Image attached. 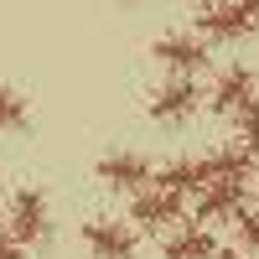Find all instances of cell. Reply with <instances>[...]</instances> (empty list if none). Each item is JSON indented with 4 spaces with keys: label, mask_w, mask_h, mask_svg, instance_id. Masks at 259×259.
I'll list each match as a JSON object with an SVG mask.
<instances>
[{
    "label": "cell",
    "mask_w": 259,
    "mask_h": 259,
    "mask_svg": "<svg viewBox=\"0 0 259 259\" xmlns=\"http://www.w3.org/2000/svg\"><path fill=\"white\" fill-rule=\"evenodd\" d=\"M187 212V197L182 192H166V187H140V192H130V223H135L140 233H171L177 223H187L182 218Z\"/></svg>",
    "instance_id": "obj_1"
},
{
    "label": "cell",
    "mask_w": 259,
    "mask_h": 259,
    "mask_svg": "<svg viewBox=\"0 0 259 259\" xmlns=\"http://www.w3.org/2000/svg\"><path fill=\"white\" fill-rule=\"evenodd\" d=\"M150 57L161 62V73H182V78H197L207 62H212V41L202 31H166L150 41Z\"/></svg>",
    "instance_id": "obj_2"
},
{
    "label": "cell",
    "mask_w": 259,
    "mask_h": 259,
    "mask_svg": "<svg viewBox=\"0 0 259 259\" xmlns=\"http://www.w3.org/2000/svg\"><path fill=\"white\" fill-rule=\"evenodd\" d=\"M207 104V94L197 89V78H182V73H166L161 89H150L145 99V114L156 119V124H187L192 114H197Z\"/></svg>",
    "instance_id": "obj_3"
},
{
    "label": "cell",
    "mask_w": 259,
    "mask_h": 259,
    "mask_svg": "<svg viewBox=\"0 0 259 259\" xmlns=\"http://www.w3.org/2000/svg\"><path fill=\"white\" fill-rule=\"evenodd\" d=\"M249 187L254 182H233V177H207L202 182V192L192 197V218L197 223H233L239 212L249 207Z\"/></svg>",
    "instance_id": "obj_4"
},
{
    "label": "cell",
    "mask_w": 259,
    "mask_h": 259,
    "mask_svg": "<svg viewBox=\"0 0 259 259\" xmlns=\"http://www.w3.org/2000/svg\"><path fill=\"white\" fill-rule=\"evenodd\" d=\"M197 31L207 41H244L259 31V0H218V6H207L197 16Z\"/></svg>",
    "instance_id": "obj_5"
},
{
    "label": "cell",
    "mask_w": 259,
    "mask_h": 259,
    "mask_svg": "<svg viewBox=\"0 0 259 259\" xmlns=\"http://www.w3.org/2000/svg\"><path fill=\"white\" fill-rule=\"evenodd\" d=\"M6 223H11V233H16L26 249H36V244L52 239V207H47V197H41L36 187H21L16 197H11Z\"/></svg>",
    "instance_id": "obj_6"
},
{
    "label": "cell",
    "mask_w": 259,
    "mask_h": 259,
    "mask_svg": "<svg viewBox=\"0 0 259 259\" xmlns=\"http://www.w3.org/2000/svg\"><path fill=\"white\" fill-rule=\"evenodd\" d=\"M135 223H119V218H89L83 223V244H89L94 259H135L140 239H135Z\"/></svg>",
    "instance_id": "obj_7"
},
{
    "label": "cell",
    "mask_w": 259,
    "mask_h": 259,
    "mask_svg": "<svg viewBox=\"0 0 259 259\" xmlns=\"http://www.w3.org/2000/svg\"><path fill=\"white\" fill-rule=\"evenodd\" d=\"M254 94H259V78L244 68V62H228V68H218V78H212V89H207V109L233 119Z\"/></svg>",
    "instance_id": "obj_8"
},
{
    "label": "cell",
    "mask_w": 259,
    "mask_h": 259,
    "mask_svg": "<svg viewBox=\"0 0 259 259\" xmlns=\"http://www.w3.org/2000/svg\"><path fill=\"white\" fill-rule=\"evenodd\" d=\"M94 177L109 187V192H140L156 182V166H150L140 150H109V156H99Z\"/></svg>",
    "instance_id": "obj_9"
},
{
    "label": "cell",
    "mask_w": 259,
    "mask_h": 259,
    "mask_svg": "<svg viewBox=\"0 0 259 259\" xmlns=\"http://www.w3.org/2000/svg\"><path fill=\"white\" fill-rule=\"evenodd\" d=\"M166 259H218V239L207 223H177L166 233Z\"/></svg>",
    "instance_id": "obj_10"
},
{
    "label": "cell",
    "mask_w": 259,
    "mask_h": 259,
    "mask_svg": "<svg viewBox=\"0 0 259 259\" xmlns=\"http://www.w3.org/2000/svg\"><path fill=\"white\" fill-rule=\"evenodd\" d=\"M202 182H207V161H202V156H177V161L156 166V187L182 192V197H197Z\"/></svg>",
    "instance_id": "obj_11"
},
{
    "label": "cell",
    "mask_w": 259,
    "mask_h": 259,
    "mask_svg": "<svg viewBox=\"0 0 259 259\" xmlns=\"http://www.w3.org/2000/svg\"><path fill=\"white\" fill-rule=\"evenodd\" d=\"M233 140H239L244 150H254V156H259V94L244 104L239 114H233Z\"/></svg>",
    "instance_id": "obj_12"
},
{
    "label": "cell",
    "mask_w": 259,
    "mask_h": 259,
    "mask_svg": "<svg viewBox=\"0 0 259 259\" xmlns=\"http://www.w3.org/2000/svg\"><path fill=\"white\" fill-rule=\"evenodd\" d=\"M26 124H31V104L0 83V130H26Z\"/></svg>",
    "instance_id": "obj_13"
},
{
    "label": "cell",
    "mask_w": 259,
    "mask_h": 259,
    "mask_svg": "<svg viewBox=\"0 0 259 259\" xmlns=\"http://www.w3.org/2000/svg\"><path fill=\"white\" fill-rule=\"evenodd\" d=\"M233 233H239V249L249 259H259V207H244L239 218H233Z\"/></svg>",
    "instance_id": "obj_14"
},
{
    "label": "cell",
    "mask_w": 259,
    "mask_h": 259,
    "mask_svg": "<svg viewBox=\"0 0 259 259\" xmlns=\"http://www.w3.org/2000/svg\"><path fill=\"white\" fill-rule=\"evenodd\" d=\"M0 259H26V244L11 233V223H0Z\"/></svg>",
    "instance_id": "obj_15"
},
{
    "label": "cell",
    "mask_w": 259,
    "mask_h": 259,
    "mask_svg": "<svg viewBox=\"0 0 259 259\" xmlns=\"http://www.w3.org/2000/svg\"><path fill=\"white\" fill-rule=\"evenodd\" d=\"M218 259H249L244 249H218Z\"/></svg>",
    "instance_id": "obj_16"
},
{
    "label": "cell",
    "mask_w": 259,
    "mask_h": 259,
    "mask_svg": "<svg viewBox=\"0 0 259 259\" xmlns=\"http://www.w3.org/2000/svg\"><path fill=\"white\" fill-rule=\"evenodd\" d=\"M187 6H197V11H207V6H218V0H187Z\"/></svg>",
    "instance_id": "obj_17"
},
{
    "label": "cell",
    "mask_w": 259,
    "mask_h": 259,
    "mask_svg": "<svg viewBox=\"0 0 259 259\" xmlns=\"http://www.w3.org/2000/svg\"><path fill=\"white\" fill-rule=\"evenodd\" d=\"M254 192H259V171H254Z\"/></svg>",
    "instance_id": "obj_18"
}]
</instances>
